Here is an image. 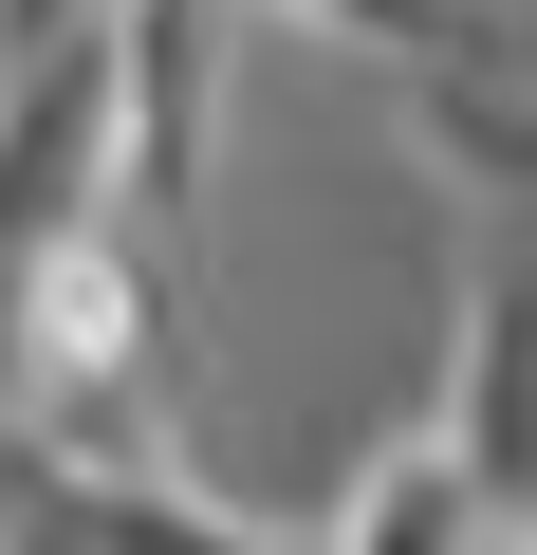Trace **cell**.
Masks as SVG:
<instances>
[{"label": "cell", "mask_w": 537, "mask_h": 555, "mask_svg": "<svg viewBox=\"0 0 537 555\" xmlns=\"http://www.w3.org/2000/svg\"><path fill=\"white\" fill-rule=\"evenodd\" d=\"M445 444L482 463L500 518H537V222L482 259V297H463V371H445Z\"/></svg>", "instance_id": "7a4b0ae2"}, {"label": "cell", "mask_w": 537, "mask_h": 555, "mask_svg": "<svg viewBox=\"0 0 537 555\" xmlns=\"http://www.w3.org/2000/svg\"><path fill=\"white\" fill-rule=\"evenodd\" d=\"M408 149L482 204H537V0H426L408 38Z\"/></svg>", "instance_id": "6da1fadb"}, {"label": "cell", "mask_w": 537, "mask_h": 555, "mask_svg": "<svg viewBox=\"0 0 537 555\" xmlns=\"http://www.w3.org/2000/svg\"><path fill=\"white\" fill-rule=\"evenodd\" d=\"M56 38H112V0H0V75L56 56Z\"/></svg>", "instance_id": "277c9868"}, {"label": "cell", "mask_w": 537, "mask_h": 555, "mask_svg": "<svg viewBox=\"0 0 537 555\" xmlns=\"http://www.w3.org/2000/svg\"><path fill=\"white\" fill-rule=\"evenodd\" d=\"M334 555H519V518L482 500V463L426 426V444H389L353 500H334Z\"/></svg>", "instance_id": "3957f363"}]
</instances>
